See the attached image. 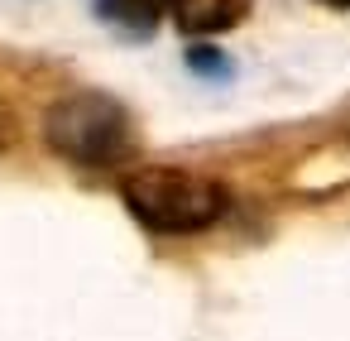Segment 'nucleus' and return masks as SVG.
I'll return each mask as SVG.
<instances>
[{
	"mask_svg": "<svg viewBox=\"0 0 350 341\" xmlns=\"http://www.w3.org/2000/svg\"><path fill=\"white\" fill-rule=\"evenodd\" d=\"M321 5H336V10H350V0H321Z\"/></svg>",
	"mask_w": 350,
	"mask_h": 341,
	"instance_id": "nucleus-6",
	"label": "nucleus"
},
{
	"mask_svg": "<svg viewBox=\"0 0 350 341\" xmlns=\"http://www.w3.org/2000/svg\"><path fill=\"white\" fill-rule=\"evenodd\" d=\"M250 10V0H173V20L183 34H226L230 25H240Z\"/></svg>",
	"mask_w": 350,
	"mask_h": 341,
	"instance_id": "nucleus-3",
	"label": "nucleus"
},
{
	"mask_svg": "<svg viewBox=\"0 0 350 341\" xmlns=\"http://www.w3.org/2000/svg\"><path fill=\"white\" fill-rule=\"evenodd\" d=\"M101 15L130 34H149L163 15H173V0H96Z\"/></svg>",
	"mask_w": 350,
	"mask_h": 341,
	"instance_id": "nucleus-4",
	"label": "nucleus"
},
{
	"mask_svg": "<svg viewBox=\"0 0 350 341\" xmlns=\"http://www.w3.org/2000/svg\"><path fill=\"white\" fill-rule=\"evenodd\" d=\"M120 197L130 216L154 236H192V231L216 226L226 212V192L211 178L187 173V168H163V164L125 173Z\"/></svg>",
	"mask_w": 350,
	"mask_h": 341,
	"instance_id": "nucleus-1",
	"label": "nucleus"
},
{
	"mask_svg": "<svg viewBox=\"0 0 350 341\" xmlns=\"http://www.w3.org/2000/svg\"><path fill=\"white\" fill-rule=\"evenodd\" d=\"M187 68H197V73H226L230 63L221 53H211V49H187Z\"/></svg>",
	"mask_w": 350,
	"mask_h": 341,
	"instance_id": "nucleus-5",
	"label": "nucleus"
},
{
	"mask_svg": "<svg viewBox=\"0 0 350 341\" xmlns=\"http://www.w3.org/2000/svg\"><path fill=\"white\" fill-rule=\"evenodd\" d=\"M44 135H49L53 154H63L68 164H82V168H116L135 149L125 106L101 92H72V97L53 101L44 116Z\"/></svg>",
	"mask_w": 350,
	"mask_h": 341,
	"instance_id": "nucleus-2",
	"label": "nucleus"
}]
</instances>
